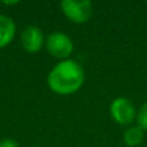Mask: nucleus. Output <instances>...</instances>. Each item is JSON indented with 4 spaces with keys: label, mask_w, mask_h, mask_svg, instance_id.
<instances>
[{
    "label": "nucleus",
    "mask_w": 147,
    "mask_h": 147,
    "mask_svg": "<svg viewBox=\"0 0 147 147\" xmlns=\"http://www.w3.org/2000/svg\"><path fill=\"white\" fill-rule=\"evenodd\" d=\"M85 74L80 65L74 59L61 61L48 74V86L57 94L69 96L76 93L83 86Z\"/></svg>",
    "instance_id": "obj_1"
},
{
    "label": "nucleus",
    "mask_w": 147,
    "mask_h": 147,
    "mask_svg": "<svg viewBox=\"0 0 147 147\" xmlns=\"http://www.w3.org/2000/svg\"><path fill=\"white\" fill-rule=\"evenodd\" d=\"M63 14L74 23H85L93 14V5L89 0H63L61 1Z\"/></svg>",
    "instance_id": "obj_2"
},
{
    "label": "nucleus",
    "mask_w": 147,
    "mask_h": 147,
    "mask_svg": "<svg viewBox=\"0 0 147 147\" xmlns=\"http://www.w3.org/2000/svg\"><path fill=\"white\" fill-rule=\"evenodd\" d=\"M110 114L115 123L120 125H129L137 119V109L130 99L117 97L110 105Z\"/></svg>",
    "instance_id": "obj_3"
},
{
    "label": "nucleus",
    "mask_w": 147,
    "mask_h": 147,
    "mask_svg": "<svg viewBox=\"0 0 147 147\" xmlns=\"http://www.w3.org/2000/svg\"><path fill=\"white\" fill-rule=\"evenodd\" d=\"M45 47L49 54L58 59H69L74 52V43L69 35L63 32H53L47 38Z\"/></svg>",
    "instance_id": "obj_4"
},
{
    "label": "nucleus",
    "mask_w": 147,
    "mask_h": 147,
    "mask_svg": "<svg viewBox=\"0 0 147 147\" xmlns=\"http://www.w3.org/2000/svg\"><path fill=\"white\" fill-rule=\"evenodd\" d=\"M21 44L28 53H38L44 44L43 31L38 26H27L21 34Z\"/></svg>",
    "instance_id": "obj_5"
},
{
    "label": "nucleus",
    "mask_w": 147,
    "mask_h": 147,
    "mask_svg": "<svg viewBox=\"0 0 147 147\" xmlns=\"http://www.w3.org/2000/svg\"><path fill=\"white\" fill-rule=\"evenodd\" d=\"M16 35V23L10 17L0 14V48L12 43Z\"/></svg>",
    "instance_id": "obj_6"
},
{
    "label": "nucleus",
    "mask_w": 147,
    "mask_h": 147,
    "mask_svg": "<svg viewBox=\"0 0 147 147\" xmlns=\"http://www.w3.org/2000/svg\"><path fill=\"white\" fill-rule=\"evenodd\" d=\"M145 140V130L140 125L129 127L123 134V141L128 147H137Z\"/></svg>",
    "instance_id": "obj_7"
},
{
    "label": "nucleus",
    "mask_w": 147,
    "mask_h": 147,
    "mask_svg": "<svg viewBox=\"0 0 147 147\" xmlns=\"http://www.w3.org/2000/svg\"><path fill=\"white\" fill-rule=\"evenodd\" d=\"M137 121L138 125L142 128L143 130H147V102L141 106L137 114Z\"/></svg>",
    "instance_id": "obj_8"
},
{
    "label": "nucleus",
    "mask_w": 147,
    "mask_h": 147,
    "mask_svg": "<svg viewBox=\"0 0 147 147\" xmlns=\"http://www.w3.org/2000/svg\"><path fill=\"white\" fill-rule=\"evenodd\" d=\"M0 147H18V143L12 138H5L0 141Z\"/></svg>",
    "instance_id": "obj_9"
},
{
    "label": "nucleus",
    "mask_w": 147,
    "mask_h": 147,
    "mask_svg": "<svg viewBox=\"0 0 147 147\" xmlns=\"http://www.w3.org/2000/svg\"><path fill=\"white\" fill-rule=\"evenodd\" d=\"M4 4H5V5H13V4H18V1H9V3L5 1Z\"/></svg>",
    "instance_id": "obj_10"
}]
</instances>
